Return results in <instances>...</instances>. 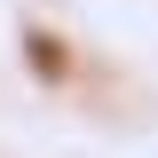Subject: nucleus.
Segmentation results:
<instances>
[{"mask_svg": "<svg viewBox=\"0 0 158 158\" xmlns=\"http://www.w3.org/2000/svg\"><path fill=\"white\" fill-rule=\"evenodd\" d=\"M32 63H40V79H79V56L56 32H32Z\"/></svg>", "mask_w": 158, "mask_h": 158, "instance_id": "1", "label": "nucleus"}]
</instances>
